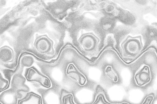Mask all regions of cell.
Here are the masks:
<instances>
[{
	"label": "cell",
	"instance_id": "1",
	"mask_svg": "<svg viewBox=\"0 0 157 104\" xmlns=\"http://www.w3.org/2000/svg\"><path fill=\"white\" fill-rule=\"evenodd\" d=\"M102 42L100 34L93 29H82L77 38L78 47L85 55L91 58H96L99 55Z\"/></svg>",
	"mask_w": 157,
	"mask_h": 104
},
{
	"label": "cell",
	"instance_id": "2",
	"mask_svg": "<svg viewBox=\"0 0 157 104\" xmlns=\"http://www.w3.org/2000/svg\"><path fill=\"white\" fill-rule=\"evenodd\" d=\"M121 47L124 59L132 61L135 59L141 54L143 49L142 37L128 36L121 43Z\"/></svg>",
	"mask_w": 157,
	"mask_h": 104
},
{
	"label": "cell",
	"instance_id": "3",
	"mask_svg": "<svg viewBox=\"0 0 157 104\" xmlns=\"http://www.w3.org/2000/svg\"><path fill=\"white\" fill-rule=\"evenodd\" d=\"M33 46L35 50L42 55H51L55 52L54 42L46 34L36 36Z\"/></svg>",
	"mask_w": 157,
	"mask_h": 104
},
{
	"label": "cell",
	"instance_id": "4",
	"mask_svg": "<svg viewBox=\"0 0 157 104\" xmlns=\"http://www.w3.org/2000/svg\"><path fill=\"white\" fill-rule=\"evenodd\" d=\"M151 72L148 65H142L134 74V81L139 87L146 86L151 82Z\"/></svg>",
	"mask_w": 157,
	"mask_h": 104
},
{
	"label": "cell",
	"instance_id": "5",
	"mask_svg": "<svg viewBox=\"0 0 157 104\" xmlns=\"http://www.w3.org/2000/svg\"><path fill=\"white\" fill-rule=\"evenodd\" d=\"M26 78L29 81L38 83L45 88H48L52 87L50 79L33 68L28 70L26 74Z\"/></svg>",
	"mask_w": 157,
	"mask_h": 104
},
{
	"label": "cell",
	"instance_id": "6",
	"mask_svg": "<svg viewBox=\"0 0 157 104\" xmlns=\"http://www.w3.org/2000/svg\"><path fill=\"white\" fill-rule=\"evenodd\" d=\"M66 74L79 86H84L86 84L87 79L85 76L73 63L69 64L68 65Z\"/></svg>",
	"mask_w": 157,
	"mask_h": 104
},
{
	"label": "cell",
	"instance_id": "7",
	"mask_svg": "<svg viewBox=\"0 0 157 104\" xmlns=\"http://www.w3.org/2000/svg\"><path fill=\"white\" fill-rule=\"evenodd\" d=\"M1 63L9 66L14 63L15 59V52L11 47L5 46L1 48Z\"/></svg>",
	"mask_w": 157,
	"mask_h": 104
},
{
	"label": "cell",
	"instance_id": "8",
	"mask_svg": "<svg viewBox=\"0 0 157 104\" xmlns=\"http://www.w3.org/2000/svg\"><path fill=\"white\" fill-rule=\"evenodd\" d=\"M107 99L105 92L100 86H98L96 89L95 99L93 104H110Z\"/></svg>",
	"mask_w": 157,
	"mask_h": 104
},
{
	"label": "cell",
	"instance_id": "9",
	"mask_svg": "<svg viewBox=\"0 0 157 104\" xmlns=\"http://www.w3.org/2000/svg\"><path fill=\"white\" fill-rule=\"evenodd\" d=\"M20 104H42L41 96L33 93H28L27 97L19 102Z\"/></svg>",
	"mask_w": 157,
	"mask_h": 104
},
{
	"label": "cell",
	"instance_id": "10",
	"mask_svg": "<svg viewBox=\"0 0 157 104\" xmlns=\"http://www.w3.org/2000/svg\"><path fill=\"white\" fill-rule=\"evenodd\" d=\"M105 74L113 82L117 83L119 80L118 75L111 66H107L104 70Z\"/></svg>",
	"mask_w": 157,
	"mask_h": 104
},
{
	"label": "cell",
	"instance_id": "11",
	"mask_svg": "<svg viewBox=\"0 0 157 104\" xmlns=\"http://www.w3.org/2000/svg\"><path fill=\"white\" fill-rule=\"evenodd\" d=\"M61 103L62 104H75L74 100L73 95L72 93H69L66 91H63L62 93Z\"/></svg>",
	"mask_w": 157,
	"mask_h": 104
},
{
	"label": "cell",
	"instance_id": "12",
	"mask_svg": "<svg viewBox=\"0 0 157 104\" xmlns=\"http://www.w3.org/2000/svg\"><path fill=\"white\" fill-rule=\"evenodd\" d=\"M9 81L7 79L1 76V91L4 90L9 85Z\"/></svg>",
	"mask_w": 157,
	"mask_h": 104
},
{
	"label": "cell",
	"instance_id": "13",
	"mask_svg": "<svg viewBox=\"0 0 157 104\" xmlns=\"http://www.w3.org/2000/svg\"><path fill=\"white\" fill-rule=\"evenodd\" d=\"M154 95L153 94L149 95L145 98L143 102H142V104H151L153 100H154Z\"/></svg>",
	"mask_w": 157,
	"mask_h": 104
}]
</instances>
